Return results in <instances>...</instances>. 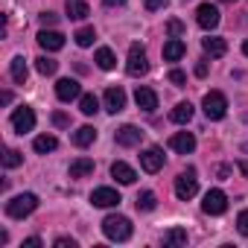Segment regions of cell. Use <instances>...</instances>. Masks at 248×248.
I'll use <instances>...</instances> for the list:
<instances>
[{
    "mask_svg": "<svg viewBox=\"0 0 248 248\" xmlns=\"http://www.w3.org/2000/svg\"><path fill=\"white\" fill-rule=\"evenodd\" d=\"M102 233L114 242H126L132 236V222L126 216H120V213H111L102 219Z\"/></svg>",
    "mask_w": 248,
    "mask_h": 248,
    "instance_id": "1",
    "label": "cell"
},
{
    "mask_svg": "<svg viewBox=\"0 0 248 248\" xmlns=\"http://www.w3.org/2000/svg\"><path fill=\"white\" fill-rule=\"evenodd\" d=\"M35 207H38V196L21 193V196H15L12 202H6V216H9V219H24V216H30Z\"/></svg>",
    "mask_w": 248,
    "mask_h": 248,
    "instance_id": "2",
    "label": "cell"
},
{
    "mask_svg": "<svg viewBox=\"0 0 248 248\" xmlns=\"http://www.w3.org/2000/svg\"><path fill=\"white\" fill-rule=\"evenodd\" d=\"M202 108H204V117L207 120H222L228 114V99H225L222 91H210V93H204Z\"/></svg>",
    "mask_w": 248,
    "mask_h": 248,
    "instance_id": "3",
    "label": "cell"
},
{
    "mask_svg": "<svg viewBox=\"0 0 248 248\" xmlns=\"http://www.w3.org/2000/svg\"><path fill=\"white\" fill-rule=\"evenodd\" d=\"M196 193H199V181H196V172H193V170L181 172V175L175 178V196H178L181 202H190Z\"/></svg>",
    "mask_w": 248,
    "mask_h": 248,
    "instance_id": "4",
    "label": "cell"
},
{
    "mask_svg": "<svg viewBox=\"0 0 248 248\" xmlns=\"http://www.w3.org/2000/svg\"><path fill=\"white\" fill-rule=\"evenodd\" d=\"M202 210L207 216H222L228 210V196L222 190H207L204 193V202H202Z\"/></svg>",
    "mask_w": 248,
    "mask_h": 248,
    "instance_id": "5",
    "label": "cell"
},
{
    "mask_svg": "<svg viewBox=\"0 0 248 248\" xmlns=\"http://www.w3.org/2000/svg\"><path fill=\"white\" fill-rule=\"evenodd\" d=\"M12 129H15L18 135H27V132L35 129V111H32L30 105L15 108V114H12Z\"/></svg>",
    "mask_w": 248,
    "mask_h": 248,
    "instance_id": "6",
    "label": "cell"
},
{
    "mask_svg": "<svg viewBox=\"0 0 248 248\" xmlns=\"http://www.w3.org/2000/svg\"><path fill=\"white\" fill-rule=\"evenodd\" d=\"M126 70H129L132 76H143V73L149 70V62H146V50H143V44H132V47H129V64H126Z\"/></svg>",
    "mask_w": 248,
    "mask_h": 248,
    "instance_id": "7",
    "label": "cell"
},
{
    "mask_svg": "<svg viewBox=\"0 0 248 248\" xmlns=\"http://www.w3.org/2000/svg\"><path fill=\"white\" fill-rule=\"evenodd\" d=\"M123 199H120V193L114 190V187H96L93 193H91V204L93 207H117Z\"/></svg>",
    "mask_w": 248,
    "mask_h": 248,
    "instance_id": "8",
    "label": "cell"
},
{
    "mask_svg": "<svg viewBox=\"0 0 248 248\" xmlns=\"http://www.w3.org/2000/svg\"><path fill=\"white\" fill-rule=\"evenodd\" d=\"M196 21H199L202 30H216V27H219V9L210 6V3H202V6L196 9Z\"/></svg>",
    "mask_w": 248,
    "mask_h": 248,
    "instance_id": "9",
    "label": "cell"
},
{
    "mask_svg": "<svg viewBox=\"0 0 248 248\" xmlns=\"http://www.w3.org/2000/svg\"><path fill=\"white\" fill-rule=\"evenodd\" d=\"M56 96H59L62 102H73V99L82 96V88H79L76 79H59V82H56Z\"/></svg>",
    "mask_w": 248,
    "mask_h": 248,
    "instance_id": "10",
    "label": "cell"
},
{
    "mask_svg": "<svg viewBox=\"0 0 248 248\" xmlns=\"http://www.w3.org/2000/svg\"><path fill=\"white\" fill-rule=\"evenodd\" d=\"M140 138H143V132H140L138 126H120L117 135H114V140H117L120 146H126V149H129V146H138Z\"/></svg>",
    "mask_w": 248,
    "mask_h": 248,
    "instance_id": "11",
    "label": "cell"
},
{
    "mask_svg": "<svg viewBox=\"0 0 248 248\" xmlns=\"http://www.w3.org/2000/svg\"><path fill=\"white\" fill-rule=\"evenodd\" d=\"M126 108V91L123 88H108L105 91V111L108 114H120Z\"/></svg>",
    "mask_w": 248,
    "mask_h": 248,
    "instance_id": "12",
    "label": "cell"
},
{
    "mask_svg": "<svg viewBox=\"0 0 248 248\" xmlns=\"http://www.w3.org/2000/svg\"><path fill=\"white\" fill-rule=\"evenodd\" d=\"M135 102H138V108H143V111H155L158 108V93L152 91V88H146V85H138V91H135Z\"/></svg>",
    "mask_w": 248,
    "mask_h": 248,
    "instance_id": "13",
    "label": "cell"
},
{
    "mask_svg": "<svg viewBox=\"0 0 248 248\" xmlns=\"http://www.w3.org/2000/svg\"><path fill=\"white\" fill-rule=\"evenodd\" d=\"M140 167H143L146 172H158V170L164 167V152H161L158 146H149L146 152H140Z\"/></svg>",
    "mask_w": 248,
    "mask_h": 248,
    "instance_id": "14",
    "label": "cell"
},
{
    "mask_svg": "<svg viewBox=\"0 0 248 248\" xmlns=\"http://www.w3.org/2000/svg\"><path fill=\"white\" fill-rule=\"evenodd\" d=\"M38 44H41L47 53H56V50L64 47V35L56 32V30H41V32H38Z\"/></svg>",
    "mask_w": 248,
    "mask_h": 248,
    "instance_id": "15",
    "label": "cell"
},
{
    "mask_svg": "<svg viewBox=\"0 0 248 248\" xmlns=\"http://www.w3.org/2000/svg\"><path fill=\"white\" fill-rule=\"evenodd\" d=\"M170 146H172L178 155H190V152L196 149V138H193L190 132H178V135L170 138Z\"/></svg>",
    "mask_w": 248,
    "mask_h": 248,
    "instance_id": "16",
    "label": "cell"
},
{
    "mask_svg": "<svg viewBox=\"0 0 248 248\" xmlns=\"http://www.w3.org/2000/svg\"><path fill=\"white\" fill-rule=\"evenodd\" d=\"M111 175H114L120 184H135V181H138V172H135L126 161H114V164H111Z\"/></svg>",
    "mask_w": 248,
    "mask_h": 248,
    "instance_id": "17",
    "label": "cell"
},
{
    "mask_svg": "<svg viewBox=\"0 0 248 248\" xmlns=\"http://www.w3.org/2000/svg\"><path fill=\"white\" fill-rule=\"evenodd\" d=\"M93 172V161L91 158H76V161H70V167H67V175L70 178H88Z\"/></svg>",
    "mask_w": 248,
    "mask_h": 248,
    "instance_id": "18",
    "label": "cell"
},
{
    "mask_svg": "<svg viewBox=\"0 0 248 248\" xmlns=\"http://www.w3.org/2000/svg\"><path fill=\"white\" fill-rule=\"evenodd\" d=\"M184 53H187V44H184L181 38H170V41L164 44V59H167V62H178Z\"/></svg>",
    "mask_w": 248,
    "mask_h": 248,
    "instance_id": "19",
    "label": "cell"
},
{
    "mask_svg": "<svg viewBox=\"0 0 248 248\" xmlns=\"http://www.w3.org/2000/svg\"><path fill=\"white\" fill-rule=\"evenodd\" d=\"M64 9H67V15H70L73 21H85V18L91 15V9H88L85 0H64Z\"/></svg>",
    "mask_w": 248,
    "mask_h": 248,
    "instance_id": "20",
    "label": "cell"
},
{
    "mask_svg": "<svg viewBox=\"0 0 248 248\" xmlns=\"http://www.w3.org/2000/svg\"><path fill=\"white\" fill-rule=\"evenodd\" d=\"M202 47H204V53H207L210 59H222V56L228 53V44H225L222 38H204Z\"/></svg>",
    "mask_w": 248,
    "mask_h": 248,
    "instance_id": "21",
    "label": "cell"
},
{
    "mask_svg": "<svg viewBox=\"0 0 248 248\" xmlns=\"http://www.w3.org/2000/svg\"><path fill=\"white\" fill-rule=\"evenodd\" d=\"M170 120H172V123H178V126H184V123H190V120H193V105H190V102H178V105L172 108Z\"/></svg>",
    "mask_w": 248,
    "mask_h": 248,
    "instance_id": "22",
    "label": "cell"
},
{
    "mask_svg": "<svg viewBox=\"0 0 248 248\" xmlns=\"http://www.w3.org/2000/svg\"><path fill=\"white\" fill-rule=\"evenodd\" d=\"M93 140H96V132H93L91 126H82V129H76V132H73V146H79V149L91 146Z\"/></svg>",
    "mask_w": 248,
    "mask_h": 248,
    "instance_id": "23",
    "label": "cell"
},
{
    "mask_svg": "<svg viewBox=\"0 0 248 248\" xmlns=\"http://www.w3.org/2000/svg\"><path fill=\"white\" fill-rule=\"evenodd\" d=\"M9 73H12V79H15L18 85H24V82H27V73H30V70H27V62H24V56H15V59H12V67H9Z\"/></svg>",
    "mask_w": 248,
    "mask_h": 248,
    "instance_id": "24",
    "label": "cell"
},
{
    "mask_svg": "<svg viewBox=\"0 0 248 248\" xmlns=\"http://www.w3.org/2000/svg\"><path fill=\"white\" fill-rule=\"evenodd\" d=\"M79 111H82L85 117H93V114L99 111V99H96L93 93H82V96H79Z\"/></svg>",
    "mask_w": 248,
    "mask_h": 248,
    "instance_id": "25",
    "label": "cell"
},
{
    "mask_svg": "<svg viewBox=\"0 0 248 248\" xmlns=\"http://www.w3.org/2000/svg\"><path fill=\"white\" fill-rule=\"evenodd\" d=\"M93 62H96L102 70H114V64H117V59H114V53H111L108 47H99L96 56H93Z\"/></svg>",
    "mask_w": 248,
    "mask_h": 248,
    "instance_id": "26",
    "label": "cell"
},
{
    "mask_svg": "<svg viewBox=\"0 0 248 248\" xmlns=\"http://www.w3.org/2000/svg\"><path fill=\"white\" fill-rule=\"evenodd\" d=\"M59 146V140L53 138V135H41V138H35V143H32V149L38 152V155H47V152H53Z\"/></svg>",
    "mask_w": 248,
    "mask_h": 248,
    "instance_id": "27",
    "label": "cell"
},
{
    "mask_svg": "<svg viewBox=\"0 0 248 248\" xmlns=\"http://www.w3.org/2000/svg\"><path fill=\"white\" fill-rule=\"evenodd\" d=\"M187 242V231L184 228H172L164 233V245H184Z\"/></svg>",
    "mask_w": 248,
    "mask_h": 248,
    "instance_id": "28",
    "label": "cell"
},
{
    "mask_svg": "<svg viewBox=\"0 0 248 248\" xmlns=\"http://www.w3.org/2000/svg\"><path fill=\"white\" fill-rule=\"evenodd\" d=\"M35 67H38V73H41V76H53V73L59 70V62H53V59L41 56V59H35Z\"/></svg>",
    "mask_w": 248,
    "mask_h": 248,
    "instance_id": "29",
    "label": "cell"
},
{
    "mask_svg": "<svg viewBox=\"0 0 248 248\" xmlns=\"http://www.w3.org/2000/svg\"><path fill=\"white\" fill-rule=\"evenodd\" d=\"M138 210H155V204H158V199H155V193L152 190H143L140 196H138Z\"/></svg>",
    "mask_w": 248,
    "mask_h": 248,
    "instance_id": "30",
    "label": "cell"
},
{
    "mask_svg": "<svg viewBox=\"0 0 248 248\" xmlns=\"http://www.w3.org/2000/svg\"><path fill=\"white\" fill-rule=\"evenodd\" d=\"M73 38H76V44H79V47H91V44H93V38H96V32H93V27H82Z\"/></svg>",
    "mask_w": 248,
    "mask_h": 248,
    "instance_id": "31",
    "label": "cell"
},
{
    "mask_svg": "<svg viewBox=\"0 0 248 248\" xmlns=\"http://www.w3.org/2000/svg\"><path fill=\"white\" fill-rule=\"evenodd\" d=\"M21 161H24V158H21V152H18V149H6V155H3V167H6V170L21 167Z\"/></svg>",
    "mask_w": 248,
    "mask_h": 248,
    "instance_id": "32",
    "label": "cell"
},
{
    "mask_svg": "<svg viewBox=\"0 0 248 248\" xmlns=\"http://www.w3.org/2000/svg\"><path fill=\"white\" fill-rule=\"evenodd\" d=\"M236 231H239L242 236H248V210H242V213L236 216Z\"/></svg>",
    "mask_w": 248,
    "mask_h": 248,
    "instance_id": "33",
    "label": "cell"
},
{
    "mask_svg": "<svg viewBox=\"0 0 248 248\" xmlns=\"http://www.w3.org/2000/svg\"><path fill=\"white\" fill-rule=\"evenodd\" d=\"M167 32H170V35H172V38H178V35H181V32H184V24H181V21H175V18H172V21H170V24H167Z\"/></svg>",
    "mask_w": 248,
    "mask_h": 248,
    "instance_id": "34",
    "label": "cell"
},
{
    "mask_svg": "<svg viewBox=\"0 0 248 248\" xmlns=\"http://www.w3.org/2000/svg\"><path fill=\"white\" fill-rule=\"evenodd\" d=\"M170 82H172L175 88H181V85L187 82V76H184V70H178V67H175V70H170Z\"/></svg>",
    "mask_w": 248,
    "mask_h": 248,
    "instance_id": "35",
    "label": "cell"
},
{
    "mask_svg": "<svg viewBox=\"0 0 248 248\" xmlns=\"http://www.w3.org/2000/svg\"><path fill=\"white\" fill-rule=\"evenodd\" d=\"M53 123H56V126H70V117L62 114V111H53Z\"/></svg>",
    "mask_w": 248,
    "mask_h": 248,
    "instance_id": "36",
    "label": "cell"
},
{
    "mask_svg": "<svg viewBox=\"0 0 248 248\" xmlns=\"http://www.w3.org/2000/svg\"><path fill=\"white\" fill-rule=\"evenodd\" d=\"M38 18H41V24H44V27H53V24L59 21V15H53V12H41Z\"/></svg>",
    "mask_w": 248,
    "mask_h": 248,
    "instance_id": "37",
    "label": "cell"
},
{
    "mask_svg": "<svg viewBox=\"0 0 248 248\" xmlns=\"http://www.w3.org/2000/svg\"><path fill=\"white\" fill-rule=\"evenodd\" d=\"M56 248H76V239H67V236H59V239H56Z\"/></svg>",
    "mask_w": 248,
    "mask_h": 248,
    "instance_id": "38",
    "label": "cell"
},
{
    "mask_svg": "<svg viewBox=\"0 0 248 248\" xmlns=\"http://www.w3.org/2000/svg\"><path fill=\"white\" fill-rule=\"evenodd\" d=\"M167 6V0H146V9L149 12H155V9H164Z\"/></svg>",
    "mask_w": 248,
    "mask_h": 248,
    "instance_id": "39",
    "label": "cell"
},
{
    "mask_svg": "<svg viewBox=\"0 0 248 248\" xmlns=\"http://www.w3.org/2000/svg\"><path fill=\"white\" fill-rule=\"evenodd\" d=\"M24 248H41V239L38 236H30V239H24Z\"/></svg>",
    "mask_w": 248,
    "mask_h": 248,
    "instance_id": "40",
    "label": "cell"
},
{
    "mask_svg": "<svg viewBox=\"0 0 248 248\" xmlns=\"http://www.w3.org/2000/svg\"><path fill=\"white\" fill-rule=\"evenodd\" d=\"M196 76H207V62H199L196 64Z\"/></svg>",
    "mask_w": 248,
    "mask_h": 248,
    "instance_id": "41",
    "label": "cell"
},
{
    "mask_svg": "<svg viewBox=\"0 0 248 248\" xmlns=\"http://www.w3.org/2000/svg\"><path fill=\"white\" fill-rule=\"evenodd\" d=\"M0 99H3V105H9V102H12V93H9V91H3V93H0Z\"/></svg>",
    "mask_w": 248,
    "mask_h": 248,
    "instance_id": "42",
    "label": "cell"
},
{
    "mask_svg": "<svg viewBox=\"0 0 248 248\" xmlns=\"http://www.w3.org/2000/svg\"><path fill=\"white\" fill-rule=\"evenodd\" d=\"M126 0H105V6H123Z\"/></svg>",
    "mask_w": 248,
    "mask_h": 248,
    "instance_id": "43",
    "label": "cell"
},
{
    "mask_svg": "<svg viewBox=\"0 0 248 248\" xmlns=\"http://www.w3.org/2000/svg\"><path fill=\"white\" fill-rule=\"evenodd\" d=\"M239 172H242V175H248V161H239Z\"/></svg>",
    "mask_w": 248,
    "mask_h": 248,
    "instance_id": "44",
    "label": "cell"
},
{
    "mask_svg": "<svg viewBox=\"0 0 248 248\" xmlns=\"http://www.w3.org/2000/svg\"><path fill=\"white\" fill-rule=\"evenodd\" d=\"M242 53H245V56H248V41H245V44H242Z\"/></svg>",
    "mask_w": 248,
    "mask_h": 248,
    "instance_id": "45",
    "label": "cell"
},
{
    "mask_svg": "<svg viewBox=\"0 0 248 248\" xmlns=\"http://www.w3.org/2000/svg\"><path fill=\"white\" fill-rule=\"evenodd\" d=\"M225 3H233V0H225Z\"/></svg>",
    "mask_w": 248,
    "mask_h": 248,
    "instance_id": "46",
    "label": "cell"
}]
</instances>
